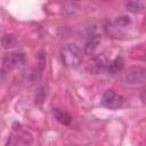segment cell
<instances>
[{
	"label": "cell",
	"mask_w": 146,
	"mask_h": 146,
	"mask_svg": "<svg viewBox=\"0 0 146 146\" xmlns=\"http://www.w3.org/2000/svg\"><path fill=\"white\" fill-rule=\"evenodd\" d=\"M25 63L24 55L21 52H8L5 55L2 59V67H1V73L2 76L6 74V72H9L10 70L22 66Z\"/></svg>",
	"instance_id": "cell-4"
},
{
	"label": "cell",
	"mask_w": 146,
	"mask_h": 146,
	"mask_svg": "<svg viewBox=\"0 0 146 146\" xmlns=\"http://www.w3.org/2000/svg\"><path fill=\"white\" fill-rule=\"evenodd\" d=\"M123 65H124V62H123L122 57H116L113 60H110V64L107 67V73L108 74H116V73L122 71Z\"/></svg>",
	"instance_id": "cell-9"
},
{
	"label": "cell",
	"mask_w": 146,
	"mask_h": 146,
	"mask_svg": "<svg viewBox=\"0 0 146 146\" xmlns=\"http://www.w3.org/2000/svg\"><path fill=\"white\" fill-rule=\"evenodd\" d=\"M131 21H130V17L128 16L117 17L115 21H112L105 25V32L107 35L112 38H120L123 35L124 30L128 27Z\"/></svg>",
	"instance_id": "cell-3"
},
{
	"label": "cell",
	"mask_w": 146,
	"mask_h": 146,
	"mask_svg": "<svg viewBox=\"0 0 146 146\" xmlns=\"http://www.w3.org/2000/svg\"><path fill=\"white\" fill-rule=\"evenodd\" d=\"M59 54L63 64L68 68H76L82 63V51L74 43H66L62 46Z\"/></svg>",
	"instance_id": "cell-1"
},
{
	"label": "cell",
	"mask_w": 146,
	"mask_h": 146,
	"mask_svg": "<svg viewBox=\"0 0 146 146\" xmlns=\"http://www.w3.org/2000/svg\"><path fill=\"white\" fill-rule=\"evenodd\" d=\"M108 64H110V60L107 59V57L105 55H99L92 58V60L88 66V70L92 74H99L103 72H107Z\"/></svg>",
	"instance_id": "cell-6"
},
{
	"label": "cell",
	"mask_w": 146,
	"mask_h": 146,
	"mask_svg": "<svg viewBox=\"0 0 146 146\" xmlns=\"http://www.w3.org/2000/svg\"><path fill=\"white\" fill-rule=\"evenodd\" d=\"M127 9L131 14H138L144 9V3L141 0H128Z\"/></svg>",
	"instance_id": "cell-12"
},
{
	"label": "cell",
	"mask_w": 146,
	"mask_h": 146,
	"mask_svg": "<svg viewBox=\"0 0 146 146\" xmlns=\"http://www.w3.org/2000/svg\"><path fill=\"white\" fill-rule=\"evenodd\" d=\"M52 114H54L55 119H56L59 123H62L63 125H68V124L72 122V116H71L67 112L62 111L60 108H54V110H52Z\"/></svg>",
	"instance_id": "cell-8"
},
{
	"label": "cell",
	"mask_w": 146,
	"mask_h": 146,
	"mask_svg": "<svg viewBox=\"0 0 146 146\" xmlns=\"http://www.w3.org/2000/svg\"><path fill=\"white\" fill-rule=\"evenodd\" d=\"M17 43V36L13 33H6L3 34L2 39H1V44L3 48L8 49V48H13L15 47Z\"/></svg>",
	"instance_id": "cell-11"
},
{
	"label": "cell",
	"mask_w": 146,
	"mask_h": 146,
	"mask_svg": "<svg viewBox=\"0 0 146 146\" xmlns=\"http://www.w3.org/2000/svg\"><path fill=\"white\" fill-rule=\"evenodd\" d=\"M32 143V137L27 132H16L15 135H11L8 137L7 145H29Z\"/></svg>",
	"instance_id": "cell-7"
},
{
	"label": "cell",
	"mask_w": 146,
	"mask_h": 146,
	"mask_svg": "<svg viewBox=\"0 0 146 146\" xmlns=\"http://www.w3.org/2000/svg\"><path fill=\"white\" fill-rule=\"evenodd\" d=\"M99 42H100V38L98 35H91L84 46V52L87 55H92L96 51V49L98 48Z\"/></svg>",
	"instance_id": "cell-10"
},
{
	"label": "cell",
	"mask_w": 146,
	"mask_h": 146,
	"mask_svg": "<svg viewBox=\"0 0 146 146\" xmlns=\"http://www.w3.org/2000/svg\"><path fill=\"white\" fill-rule=\"evenodd\" d=\"M140 99H141V102H143L144 104H146V90L141 91V94H140Z\"/></svg>",
	"instance_id": "cell-13"
},
{
	"label": "cell",
	"mask_w": 146,
	"mask_h": 146,
	"mask_svg": "<svg viewBox=\"0 0 146 146\" xmlns=\"http://www.w3.org/2000/svg\"><path fill=\"white\" fill-rule=\"evenodd\" d=\"M124 103V98L116 94L114 90H106L100 99V104L102 106L110 108V110H117L120 108Z\"/></svg>",
	"instance_id": "cell-5"
},
{
	"label": "cell",
	"mask_w": 146,
	"mask_h": 146,
	"mask_svg": "<svg viewBox=\"0 0 146 146\" xmlns=\"http://www.w3.org/2000/svg\"><path fill=\"white\" fill-rule=\"evenodd\" d=\"M122 83L127 87L138 88L146 86V67L132 66L129 67L121 76Z\"/></svg>",
	"instance_id": "cell-2"
}]
</instances>
